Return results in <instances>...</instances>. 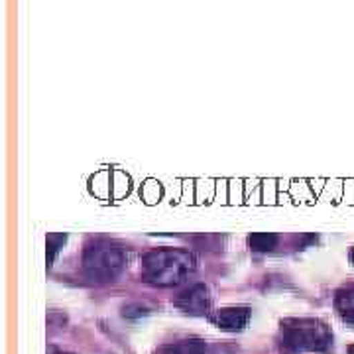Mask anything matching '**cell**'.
Here are the masks:
<instances>
[{
	"instance_id": "12",
	"label": "cell",
	"mask_w": 354,
	"mask_h": 354,
	"mask_svg": "<svg viewBox=\"0 0 354 354\" xmlns=\"http://www.w3.org/2000/svg\"><path fill=\"white\" fill-rule=\"evenodd\" d=\"M53 354H71V353H53Z\"/></svg>"
},
{
	"instance_id": "2",
	"label": "cell",
	"mask_w": 354,
	"mask_h": 354,
	"mask_svg": "<svg viewBox=\"0 0 354 354\" xmlns=\"http://www.w3.org/2000/svg\"><path fill=\"white\" fill-rule=\"evenodd\" d=\"M279 333L283 354L325 353L333 344V333L319 319H283Z\"/></svg>"
},
{
	"instance_id": "7",
	"label": "cell",
	"mask_w": 354,
	"mask_h": 354,
	"mask_svg": "<svg viewBox=\"0 0 354 354\" xmlns=\"http://www.w3.org/2000/svg\"><path fill=\"white\" fill-rule=\"evenodd\" d=\"M335 307H337L339 315H341L344 321L354 323V286H351V288H342V290L337 291Z\"/></svg>"
},
{
	"instance_id": "3",
	"label": "cell",
	"mask_w": 354,
	"mask_h": 354,
	"mask_svg": "<svg viewBox=\"0 0 354 354\" xmlns=\"http://www.w3.org/2000/svg\"><path fill=\"white\" fill-rule=\"evenodd\" d=\"M127 264V254L111 241H91L83 250V270L93 281H114Z\"/></svg>"
},
{
	"instance_id": "10",
	"label": "cell",
	"mask_w": 354,
	"mask_h": 354,
	"mask_svg": "<svg viewBox=\"0 0 354 354\" xmlns=\"http://www.w3.org/2000/svg\"><path fill=\"white\" fill-rule=\"evenodd\" d=\"M351 262H353V264H354V248H353V250H351Z\"/></svg>"
},
{
	"instance_id": "9",
	"label": "cell",
	"mask_w": 354,
	"mask_h": 354,
	"mask_svg": "<svg viewBox=\"0 0 354 354\" xmlns=\"http://www.w3.org/2000/svg\"><path fill=\"white\" fill-rule=\"evenodd\" d=\"M65 239H67L65 234H50L48 236V266H51L53 258L59 252V248L65 244Z\"/></svg>"
},
{
	"instance_id": "5",
	"label": "cell",
	"mask_w": 354,
	"mask_h": 354,
	"mask_svg": "<svg viewBox=\"0 0 354 354\" xmlns=\"http://www.w3.org/2000/svg\"><path fill=\"white\" fill-rule=\"evenodd\" d=\"M211 321L218 329L225 330H242L250 321V309L248 307H225L211 315Z\"/></svg>"
},
{
	"instance_id": "1",
	"label": "cell",
	"mask_w": 354,
	"mask_h": 354,
	"mask_svg": "<svg viewBox=\"0 0 354 354\" xmlns=\"http://www.w3.org/2000/svg\"><path fill=\"white\" fill-rule=\"evenodd\" d=\"M197 260L189 250L158 248L144 256L142 274L144 279L158 288H174L183 283L195 272Z\"/></svg>"
},
{
	"instance_id": "4",
	"label": "cell",
	"mask_w": 354,
	"mask_h": 354,
	"mask_svg": "<svg viewBox=\"0 0 354 354\" xmlns=\"http://www.w3.org/2000/svg\"><path fill=\"white\" fill-rule=\"evenodd\" d=\"M176 305L189 313V315H205L211 309V295H209V288L203 283H195L191 286L189 290H185L183 293H179V297L176 299Z\"/></svg>"
},
{
	"instance_id": "6",
	"label": "cell",
	"mask_w": 354,
	"mask_h": 354,
	"mask_svg": "<svg viewBox=\"0 0 354 354\" xmlns=\"http://www.w3.org/2000/svg\"><path fill=\"white\" fill-rule=\"evenodd\" d=\"M156 354H209V344L201 339H183L162 344Z\"/></svg>"
},
{
	"instance_id": "11",
	"label": "cell",
	"mask_w": 354,
	"mask_h": 354,
	"mask_svg": "<svg viewBox=\"0 0 354 354\" xmlns=\"http://www.w3.org/2000/svg\"><path fill=\"white\" fill-rule=\"evenodd\" d=\"M348 354H354V344L353 346H348Z\"/></svg>"
},
{
	"instance_id": "8",
	"label": "cell",
	"mask_w": 354,
	"mask_h": 354,
	"mask_svg": "<svg viewBox=\"0 0 354 354\" xmlns=\"http://www.w3.org/2000/svg\"><path fill=\"white\" fill-rule=\"evenodd\" d=\"M248 244L256 252H270V250L276 248L278 236L272 234V232H254V234L248 236Z\"/></svg>"
}]
</instances>
